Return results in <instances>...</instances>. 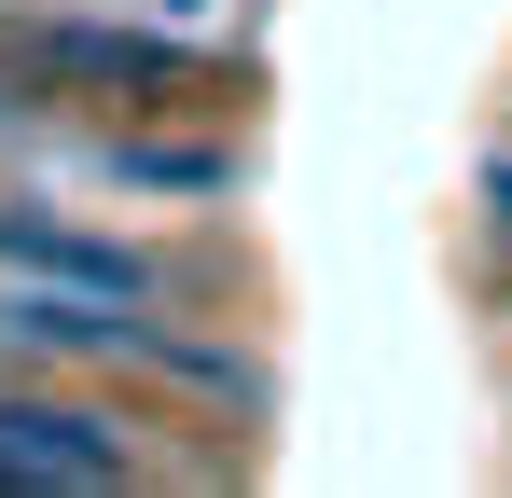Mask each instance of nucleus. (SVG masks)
I'll return each mask as SVG.
<instances>
[{"instance_id": "nucleus-1", "label": "nucleus", "mask_w": 512, "mask_h": 498, "mask_svg": "<svg viewBox=\"0 0 512 498\" xmlns=\"http://www.w3.org/2000/svg\"><path fill=\"white\" fill-rule=\"evenodd\" d=\"M0 97L14 111H208V97H250V70L208 28L111 0V14H14L0 28Z\"/></svg>"}, {"instance_id": "nucleus-2", "label": "nucleus", "mask_w": 512, "mask_h": 498, "mask_svg": "<svg viewBox=\"0 0 512 498\" xmlns=\"http://www.w3.org/2000/svg\"><path fill=\"white\" fill-rule=\"evenodd\" d=\"M14 485L111 498V485H153V457H139V429H125V415H97V402H70V388L0 374V498H14Z\"/></svg>"}, {"instance_id": "nucleus-3", "label": "nucleus", "mask_w": 512, "mask_h": 498, "mask_svg": "<svg viewBox=\"0 0 512 498\" xmlns=\"http://www.w3.org/2000/svg\"><path fill=\"white\" fill-rule=\"evenodd\" d=\"M70 166L84 180H111V194H236V139H70Z\"/></svg>"}, {"instance_id": "nucleus-4", "label": "nucleus", "mask_w": 512, "mask_h": 498, "mask_svg": "<svg viewBox=\"0 0 512 498\" xmlns=\"http://www.w3.org/2000/svg\"><path fill=\"white\" fill-rule=\"evenodd\" d=\"M471 194H485V222H499V236H512V139H499V153H485V166H471Z\"/></svg>"}, {"instance_id": "nucleus-5", "label": "nucleus", "mask_w": 512, "mask_h": 498, "mask_svg": "<svg viewBox=\"0 0 512 498\" xmlns=\"http://www.w3.org/2000/svg\"><path fill=\"white\" fill-rule=\"evenodd\" d=\"M0 374H28V360H14V332H0Z\"/></svg>"}]
</instances>
